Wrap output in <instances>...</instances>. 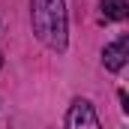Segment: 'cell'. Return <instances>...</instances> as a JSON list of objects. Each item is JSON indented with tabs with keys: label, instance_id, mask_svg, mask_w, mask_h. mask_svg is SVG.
Segmentation results:
<instances>
[{
	"label": "cell",
	"instance_id": "cell-1",
	"mask_svg": "<svg viewBox=\"0 0 129 129\" xmlns=\"http://www.w3.org/2000/svg\"><path fill=\"white\" fill-rule=\"evenodd\" d=\"M33 33L51 51L66 48V6L63 0H30Z\"/></svg>",
	"mask_w": 129,
	"mask_h": 129
},
{
	"label": "cell",
	"instance_id": "cell-2",
	"mask_svg": "<svg viewBox=\"0 0 129 129\" xmlns=\"http://www.w3.org/2000/svg\"><path fill=\"white\" fill-rule=\"evenodd\" d=\"M66 129H102L96 111L87 99H75L69 105V114H66Z\"/></svg>",
	"mask_w": 129,
	"mask_h": 129
},
{
	"label": "cell",
	"instance_id": "cell-3",
	"mask_svg": "<svg viewBox=\"0 0 129 129\" xmlns=\"http://www.w3.org/2000/svg\"><path fill=\"white\" fill-rule=\"evenodd\" d=\"M126 57H129V39H126V36H120L117 42L105 45V51H102V63H105V69H111V72L123 69Z\"/></svg>",
	"mask_w": 129,
	"mask_h": 129
},
{
	"label": "cell",
	"instance_id": "cell-4",
	"mask_svg": "<svg viewBox=\"0 0 129 129\" xmlns=\"http://www.w3.org/2000/svg\"><path fill=\"white\" fill-rule=\"evenodd\" d=\"M102 12L111 21H123L126 12H129V6H126V0H102Z\"/></svg>",
	"mask_w": 129,
	"mask_h": 129
},
{
	"label": "cell",
	"instance_id": "cell-5",
	"mask_svg": "<svg viewBox=\"0 0 129 129\" xmlns=\"http://www.w3.org/2000/svg\"><path fill=\"white\" fill-rule=\"evenodd\" d=\"M0 66H3V57H0Z\"/></svg>",
	"mask_w": 129,
	"mask_h": 129
}]
</instances>
